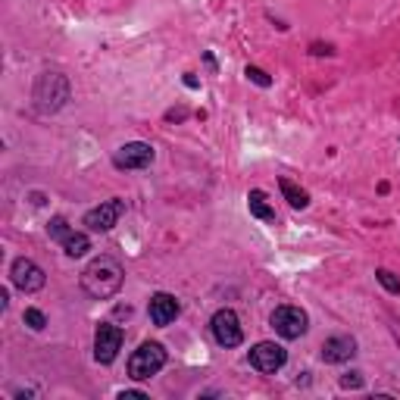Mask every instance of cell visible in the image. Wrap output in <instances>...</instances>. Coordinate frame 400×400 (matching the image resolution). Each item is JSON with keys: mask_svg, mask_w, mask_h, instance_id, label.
<instances>
[{"mask_svg": "<svg viewBox=\"0 0 400 400\" xmlns=\"http://www.w3.org/2000/svg\"><path fill=\"white\" fill-rule=\"evenodd\" d=\"M147 316H150V322L157 328H166V325H172L175 319L181 316V304H179V297L169 291H157V294H150V304H147Z\"/></svg>", "mask_w": 400, "mask_h": 400, "instance_id": "cell-10", "label": "cell"}, {"mask_svg": "<svg viewBox=\"0 0 400 400\" xmlns=\"http://www.w3.org/2000/svg\"><path fill=\"white\" fill-rule=\"evenodd\" d=\"M119 350H122V328L113 322H101L94 328V360L101 366H110L119 356Z\"/></svg>", "mask_w": 400, "mask_h": 400, "instance_id": "cell-8", "label": "cell"}, {"mask_svg": "<svg viewBox=\"0 0 400 400\" xmlns=\"http://www.w3.org/2000/svg\"><path fill=\"white\" fill-rule=\"evenodd\" d=\"M310 51L316 53V57H322V53H325V57H332V47H328V44H319V41H316V44H310Z\"/></svg>", "mask_w": 400, "mask_h": 400, "instance_id": "cell-21", "label": "cell"}, {"mask_svg": "<svg viewBox=\"0 0 400 400\" xmlns=\"http://www.w3.org/2000/svg\"><path fill=\"white\" fill-rule=\"evenodd\" d=\"M209 332H213V341L226 350H235L244 344V328H241V319L231 307H222V310L213 313L209 319Z\"/></svg>", "mask_w": 400, "mask_h": 400, "instance_id": "cell-5", "label": "cell"}, {"mask_svg": "<svg viewBox=\"0 0 400 400\" xmlns=\"http://www.w3.org/2000/svg\"><path fill=\"white\" fill-rule=\"evenodd\" d=\"M247 363H250V369L263 372V375H272V372H278L288 363V350L276 341H259L247 350Z\"/></svg>", "mask_w": 400, "mask_h": 400, "instance_id": "cell-7", "label": "cell"}, {"mask_svg": "<svg viewBox=\"0 0 400 400\" xmlns=\"http://www.w3.org/2000/svg\"><path fill=\"white\" fill-rule=\"evenodd\" d=\"M125 282V269L116 257L101 254L82 269V291L94 300H110L119 294V288Z\"/></svg>", "mask_w": 400, "mask_h": 400, "instance_id": "cell-1", "label": "cell"}, {"mask_svg": "<svg viewBox=\"0 0 400 400\" xmlns=\"http://www.w3.org/2000/svg\"><path fill=\"white\" fill-rule=\"evenodd\" d=\"M116 397H119V400H131V397H135V400H147L144 391H119Z\"/></svg>", "mask_w": 400, "mask_h": 400, "instance_id": "cell-22", "label": "cell"}, {"mask_svg": "<svg viewBox=\"0 0 400 400\" xmlns=\"http://www.w3.org/2000/svg\"><path fill=\"white\" fill-rule=\"evenodd\" d=\"M244 75H247V82H254V85H259V88H272V79L259 66H247L244 69Z\"/></svg>", "mask_w": 400, "mask_h": 400, "instance_id": "cell-19", "label": "cell"}, {"mask_svg": "<svg viewBox=\"0 0 400 400\" xmlns=\"http://www.w3.org/2000/svg\"><path fill=\"white\" fill-rule=\"evenodd\" d=\"M269 325L276 328L278 338L297 341V338H304L307 328H310V316H307V310H300V307H294V304H282V307L272 310Z\"/></svg>", "mask_w": 400, "mask_h": 400, "instance_id": "cell-4", "label": "cell"}, {"mask_svg": "<svg viewBox=\"0 0 400 400\" xmlns=\"http://www.w3.org/2000/svg\"><path fill=\"white\" fill-rule=\"evenodd\" d=\"M356 356V338H350V335H332V338H325L322 344V363H347Z\"/></svg>", "mask_w": 400, "mask_h": 400, "instance_id": "cell-12", "label": "cell"}, {"mask_svg": "<svg viewBox=\"0 0 400 400\" xmlns=\"http://www.w3.org/2000/svg\"><path fill=\"white\" fill-rule=\"evenodd\" d=\"M60 247H63V254H66V257L79 259V257H85L88 250H91V238L85 235V231H72V235H69L66 241L60 244Z\"/></svg>", "mask_w": 400, "mask_h": 400, "instance_id": "cell-15", "label": "cell"}, {"mask_svg": "<svg viewBox=\"0 0 400 400\" xmlns=\"http://www.w3.org/2000/svg\"><path fill=\"white\" fill-rule=\"evenodd\" d=\"M153 157H157L153 144H147V141H129V144L116 147L113 166H116V169H125V172H131V169H147V166L153 163Z\"/></svg>", "mask_w": 400, "mask_h": 400, "instance_id": "cell-9", "label": "cell"}, {"mask_svg": "<svg viewBox=\"0 0 400 400\" xmlns=\"http://www.w3.org/2000/svg\"><path fill=\"white\" fill-rule=\"evenodd\" d=\"M10 282L22 294H38L41 288L47 285V272L41 269L32 257H16L10 266Z\"/></svg>", "mask_w": 400, "mask_h": 400, "instance_id": "cell-6", "label": "cell"}, {"mask_svg": "<svg viewBox=\"0 0 400 400\" xmlns=\"http://www.w3.org/2000/svg\"><path fill=\"white\" fill-rule=\"evenodd\" d=\"M247 209H250V216H254V219L276 222V209L269 207V200H266V191H259V188L247 191Z\"/></svg>", "mask_w": 400, "mask_h": 400, "instance_id": "cell-13", "label": "cell"}, {"mask_svg": "<svg viewBox=\"0 0 400 400\" xmlns=\"http://www.w3.org/2000/svg\"><path fill=\"white\" fill-rule=\"evenodd\" d=\"M341 388H350V391L363 388V372H344V375H341Z\"/></svg>", "mask_w": 400, "mask_h": 400, "instance_id": "cell-20", "label": "cell"}, {"mask_svg": "<svg viewBox=\"0 0 400 400\" xmlns=\"http://www.w3.org/2000/svg\"><path fill=\"white\" fill-rule=\"evenodd\" d=\"M375 282L382 285L388 294H400V278L391 269H385V266H382V269H375Z\"/></svg>", "mask_w": 400, "mask_h": 400, "instance_id": "cell-17", "label": "cell"}, {"mask_svg": "<svg viewBox=\"0 0 400 400\" xmlns=\"http://www.w3.org/2000/svg\"><path fill=\"white\" fill-rule=\"evenodd\" d=\"M188 116V110H169V113H166V122H179V119H185Z\"/></svg>", "mask_w": 400, "mask_h": 400, "instance_id": "cell-24", "label": "cell"}, {"mask_svg": "<svg viewBox=\"0 0 400 400\" xmlns=\"http://www.w3.org/2000/svg\"><path fill=\"white\" fill-rule=\"evenodd\" d=\"M203 63H207V66H209V69H216V57H213V53H209V51H207V53H203Z\"/></svg>", "mask_w": 400, "mask_h": 400, "instance_id": "cell-25", "label": "cell"}, {"mask_svg": "<svg viewBox=\"0 0 400 400\" xmlns=\"http://www.w3.org/2000/svg\"><path fill=\"white\" fill-rule=\"evenodd\" d=\"M278 188H282L285 200L291 203L294 209H307V207H310V194H307L300 185H294L291 179H278Z\"/></svg>", "mask_w": 400, "mask_h": 400, "instance_id": "cell-14", "label": "cell"}, {"mask_svg": "<svg viewBox=\"0 0 400 400\" xmlns=\"http://www.w3.org/2000/svg\"><path fill=\"white\" fill-rule=\"evenodd\" d=\"M122 213H125V203L119 198L103 200L101 207H94V209H88V213H85V228L88 231H110V228L119 226Z\"/></svg>", "mask_w": 400, "mask_h": 400, "instance_id": "cell-11", "label": "cell"}, {"mask_svg": "<svg viewBox=\"0 0 400 400\" xmlns=\"http://www.w3.org/2000/svg\"><path fill=\"white\" fill-rule=\"evenodd\" d=\"M72 231H75V228L69 226L66 216H51V222H47V235H51V241H57V244L66 241Z\"/></svg>", "mask_w": 400, "mask_h": 400, "instance_id": "cell-16", "label": "cell"}, {"mask_svg": "<svg viewBox=\"0 0 400 400\" xmlns=\"http://www.w3.org/2000/svg\"><path fill=\"white\" fill-rule=\"evenodd\" d=\"M166 347L160 341H144L135 354L129 356V378L131 382H147L166 366Z\"/></svg>", "mask_w": 400, "mask_h": 400, "instance_id": "cell-3", "label": "cell"}, {"mask_svg": "<svg viewBox=\"0 0 400 400\" xmlns=\"http://www.w3.org/2000/svg\"><path fill=\"white\" fill-rule=\"evenodd\" d=\"M69 97H72V85H69V79L60 72V69H44V72L34 79L32 103L41 116L60 113V110L69 103Z\"/></svg>", "mask_w": 400, "mask_h": 400, "instance_id": "cell-2", "label": "cell"}, {"mask_svg": "<svg viewBox=\"0 0 400 400\" xmlns=\"http://www.w3.org/2000/svg\"><path fill=\"white\" fill-rule=\"evenodd\" d=\"M22 319H25V325L32 328V332H44L47 328V316L38 310V307H29V310L22 313Z\"/></svg>", "mask_w": 400, "mask_h": 400, "instance_id": "cell-18", "label": "cell"}, {"mask_svg": "<svg viewBox=\"0 0 400 400\" xmlns=\"http://www.w3.org/2000/svg\"><path fill=\"white\" fill-rule=\"evenodd\" d=\"M181 82H185V88H191V91L200 88V82H198V75H194V72H185V75H181Z\"/></svg>", "mask_w": 400, "mask_h": 400, "instance_id": "cell-23", "label": "cell"}]
</instances>
